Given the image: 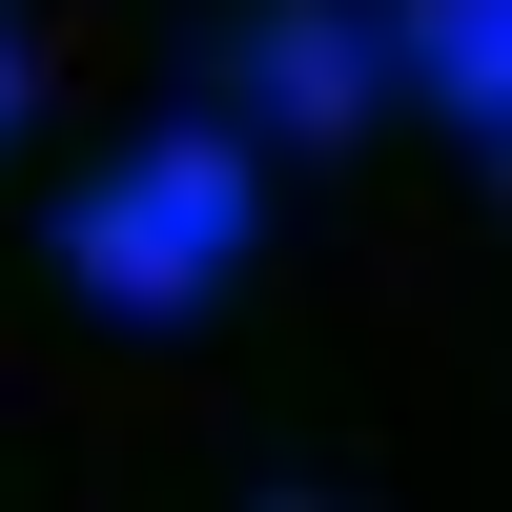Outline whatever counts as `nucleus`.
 Instances as JSON below:
<instances>
[{
    "mask_svg": "<svg viewBox=\"0 0 512 512\" xmlns=\"http://www.w3.org/2000/svg\"><path fill=\"white\" fill-rule=\"evenodd\" d=\"M369 21H390L410 103H431L451 144H492V123H512V0H369Z\"/></svg>",
    "mask_w": 512,
    "mask_h": 512,
    "instance_id": "nucleus-3",
    "label": "nucleus"
},
{
    "mask_svg": "<svg viewBox=\"0 0 512 512\" xmlns=\"http://www.w3.org/2000/svg\"><path fill=\"white\" fill-rule=\"evenodd\" d=\"M246 205H267V185H246V123L226 103H205V123H144V144L62 205V287L123 308V328H185L205 287L246 267Z\"/></svg>",
    "mask_w": 512,
    "mask_h": 512,
    "instance_id": "nucleus-1",
    "label": "nucleus"
},
{
    "mask_svg": "<svg viewBox=\"0 0 512 512\" xmlns=\"http://www.w3.org/2000/svg\"><path fill=\"white\" fill-rule=\"evenodd\" d=\"M369 103H390V21L369 0H267L226 41V123H267V144H349Z\"/></svg>",
    "mask_w": 512,
    "mask_h": 512,
    "instance_id": "nucleus-2",
    "label": "nucleus"
},
{
    "mask_svg": "<svg viewBox=\"0 0 512 512\" xmlns=\"http://www.w3.org/2000/svg\"><path fill=\"white\" fill-rule=\"evenodd\" d=\"M0 144H21V41H0Z\"/></svg>",
    "mask_w": 512,
    "mask_h": 512,
    "instance_id": "nucleus-4",
    "label": "nucleus"
}]
</instances>
